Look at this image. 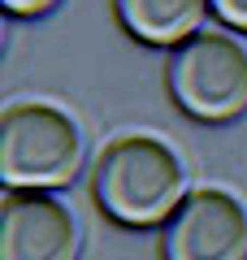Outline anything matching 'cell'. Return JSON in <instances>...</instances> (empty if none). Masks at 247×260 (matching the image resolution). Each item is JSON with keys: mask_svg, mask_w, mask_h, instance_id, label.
Segmentation results:
<instances>
[{"mask_svg": "<svg viewBox=\"0 0 247 260\" xmlns=\"http://www.w3.org/2000/svg\"><path fill=\"white\" fill-rule=\"evenodd\" d=\"M165 91L191 121L226 126L247 113V48L226 30H195L165 61Z\"/></svg>", "mask_w": 247, "mask_h": 260, "instance_id": "3", "label": "cell"}, {"mask_svg": "<svg viewBox=\"0 0 247 260\" xmlns=\"http://www.w3.org/2000/svg\"><path fill=\"white\" fill-rule=\"evenodd\" d=\"M87 160L78 121L52 104H13L0 121V182L5 191H56Z\"/></svg>", "mask_w": 247, "mask_h": 260, "instance_id": "2", "label": "cell"}, {"mask_svg": "<svg viewBox=\"0 0 247 260\" xmlns=\"http://www.w3.org/2000/svg\"><path fill=\"white\" fill-rule=\"evenodd\" d=\"M113 13L130 39L152 48H178L195 30H204L208 0H113Z\"/></svg>", "mask_w": 247, "mask_h": 260, "instance_id": "6", "label": "cell"}, {"mask_svg": "<svg viewBox=\"0 0 247 260\" xmlns=\"http://www.w3.org/2000/svg\"><path fill=\"white\" fill-rule=\"evenodd\" d=\"M78 221L48 191H5L0 260H78Z\"/></svg>", "mask_w": 247, "mask_h": 260, "instance_id": "5", "label": "cell"}, {"mask_svg": "<svg viewBox=\"0 0 247 260\" xmlns=\"http://www.w3.org/2000/svg\"><path fill=\"white\" fill-rule=\"evenodd\" d=\"M208 13L221 22V26L247 35V0H208Z\"/></svg>", "mask_w": 247, "mask_h": 260, "instance_id": "7", "label": "cell"}, {"mask_svg": "<svg viewBox=\"0 0 247 260\" xmlns=\"http://www.w3.org/2000/svg\"><path fill=\"white\" fill-rule=\"evenodd\" d=\"M187 169L174 148L147 135L113 139L96 156L91 169V200L109 221L126 230H152L165 225L187 200Z\"/></svg>", "mask_w": 247, "mask_h": 260, "instance_id": "1", "label": "cell"}, {"mask_svg": "<svg viewBox=\"0 0 247 260\" xmlns=\"http://www.w3.org/2000/svg\"><path fill=\"white\" fill-rule=\"evenodd\" d=\"M0 5H5L9 18H44V13H52L61 0H0Z\"/></svg>", "mask_w": 247, "mask_h": 260, "instance_id": "8", "label": "cell"}, {"mask_svg": "<svg viewBox=\"0 0 247 260\" xmlns=\"http://www.w3.org/2000/svg\"><path fill=\"white\" fill-rule=\"evenodd\" d=\"M161 260H247V208L217 186L191 191L161 225Z\"/></svg>", "mask_w": 247, "mask_h": 260, "instance_id": "4", "label": "cell"}]
</instances>
